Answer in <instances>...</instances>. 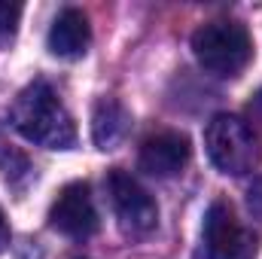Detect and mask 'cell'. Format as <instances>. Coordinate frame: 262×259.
<instances>
[{"instance_id": "obj_1", "label": "cell", "mask_w": 262, "mask_h": 259, "mask_svg": "<svg viewBox=\"0 0 262 259\" xmlns=\"http://www.w3.org/2000/svg\"><path fill=\"white\" fill-rule=\"evenodd\" d=\"M9 122L25 140L46 149H70L76 143L73 116L46 79H34L15 95L9 107Z\"/></svg>"}, {"instance_id": "obj_2", "label": "cell", "mask_w": 262, "mask_h": 259, "mask_svg": "<svg viewBox=\"0 0 262 259\" xmlns=\"http://www.w3.org/2000/svg\"><path fill=\"white\" fill-rule=\"evenodd\" d=\"M192 52L207 73L232 79L241 76L244 67L253 61V40L241 21L216 18L192 34Z\"/></svg>"}, {"instance_id": "obj_3", "label": "cell", "mask_w": 262, "mask_h": 259, "mask_svg": "<svg viewBox=\"0 0 262 259\" xmlns=\"http://www.w3.org/2000/svg\"><path fill=\"white\" fill-rule=\"evenodd\" d=\"M204 146H207L213 168L223 174H232V177H244V174L256 171L262 159L256 128L235 113H216L207 122Z\"/></svg>"}, {"instance_id": "obj_4", "label": "cell", "mask_w": 262, "mask_h": 259, "mask_svg": "<svg viewBox=\"0 0 262 259\" xmlns=\"http://www.w3.org/2000/svg\"><path fill=\"white\" fill-rule=\"evenodd\" d=\"M259 238L247 229L226 198L210 201L201 223V256L204 259H256Z\"/></svg>"}, {"instance_id": "obj_5", "label": "cell", "mask_w": 262, "mask_h": 259, "mask_svg": "<svg viewBox=\"0 0 262 259\" xmlns=\"http://www.w3.org/2000/svg\"><path fill=\"white\" fill-rule=\"evenodd\" d=\"M107 195L113 204V213L119 220V229L128 238H143L156 229L159 223V207L152 201V195L146 192L128 171L113 168L107 174Z\"/></svg>"}, {"instance_id": "obj_6", "label": "cell", "mask_w": 262, "mask_h": 259, "mask_svg": "<svg viewBox=\"0 0 262 259\" xmlns=\"http://www.w3.org/2000/svg\"><path fill=\"white\" fill-rule=\"evenodd\" d=\"M49 226L73 241H85L98 232V207H95L89 183H82V180L67 183L55 195V201L49 207Z\"/></svg>"}, {"instance_id": "obj_7", "label": "cell", "mask_w": 262, "mask_h": 259, "mask_svg": "<svg viewBox=\"0 0 262 259\" xmlns=\"http://www.w3.org/2000/svg\"><path fill=\"white\" fill-rule=\"evenodd\" d=\"M189 159H192V146H189L186 134H180V131H159V134L143 140L137 165L149 177L168 180V177H177L189 165Z\"/></svg>"}, {"instance_id": "obj_8", "label": "cell", "mask_w": 262, "mask_h": 259, "mask_svg": "<svg viewBox=\"0 0 262 259\" xmlns=\"http://www.w3.org/2000/svg\"><path fill=\"white\" fill-rule=\"evenodd\" d=\"M46 43H49V52L58 58H82L89 52V43H92V25H89L85 12L76 6L61 9L49 28Z\"/></svg>"}, {"instance_id": "obj_9", "label": "cell", "mask_w": 262, "mask_h": 259, "mask_svg": "<svg viewBox=\"0 0 262 259\" xmlns=\"http://www.w3.org/2000/svg\"><path fill=\"white\" fill-rule=\"evenodd\" d=\"M131 128V113L122 101L101 98L92 110V140L98 149H116Z\"/></svg>"}, {"instance_id": "obj_10", "label": "cell", "mask_w": 262, "mask_h": 259, "mask_svg": "<svg viewBox=\"0 0 262 259\" xmlns=\"http://www.w3.org/2000/svg\"><path fill=\"white\" fill-rule=\"evenodd\" d=\"M0 171H3V180H6L12 189H21V186L31 180V165H28V159H25L21 153H15V149H9V153L0 156Z\"/></svg>"}, {"instance_id": "obj_11", "label": "cell", "mask_w": 262, "mask_h": 259, "mask_svg": "<svg viewBox=\"0 0 262 259\" xmlns=\"http://www.w3.org/2000/svg\"><path fill=\"white\" fill-rule=\"evenodd\" d=\"M21 12H25L21 3H6V0H0V46H9V43L15 40Z\"/></svg>"}, {"instance_id": "obj_12", "label": "cell", "mask_w": 262, "mask_h": 259, "mask_svg": "<svg viewBox=\"0 0 262 259\" xmlns=\"http://www.w3.org/2000/svg\"><path fill=\"white\" fill-rule=\"evenodd\" d=\"M247 204H250V210L256 217H262V174L253 177V186L247 189Z\"/></svg>"}, {"instance_id": "obj_13", "label": "cell", "mask_w": 262, "mask_h": 259, "mask_svg": "<svg viewBox=\"0 0 262 259\" xmlns=\"http://www.w3.org/2000/svg\"><path fill=\"white\" fill-rule=\"evenodd\" d=\"M6 244H9V223H6V213L0 207V253L6 250Z\"/></svg>"}, {"instance_id": "obj_14", "label": "cell", "mask_w": 262, "mask_h": 259, "mask_svg": "<svg viewBox=\"0 0 262 259\" xmlns=\"http://www.w3.org/2000/svg\"><path fill=\"white\" fill-rule=\"evenodd\" d=\"M250 113H253V122H262V92L253 95V101H250Z\"/></svg>"}]
</instances>
